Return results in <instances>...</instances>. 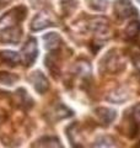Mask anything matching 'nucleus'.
<instances>
[{
  "label": "nucleus",
  "mask_w": 140,
  "mask_h": 148,
  "mask_svg": "<svg viewBox=\"0 0 140 148\" xmlns=\"http://www.w3.org/2000/svg\"><path fill=\"white\" fill-rule=\"evenodd\" d=\"M97 115L101 119V121L108 125L109 122H112L116 117V111L113 110H109V109H99L97 110Z\"/></svg>",
  "instance_id": "obj_9"
},
{
  "label": "nucleus",
  "mask_w": 140,
  "mask_h": 148,
  "mask_svg": "<svg viewBox=\"0 0 140 148\" xmlns=\"http://www.w3.org/2000/svg\"><path fill=\"white\" fill-rule=\"evenodd\" d=\"M43 41H44L46 48L49 49V51H55L60 46V42H62L60 37L57 34H47V35H44Z\"/></svg>",
  "instance_id": "obj_7"
},
{
  "label": "nucleus",
  "mask_w": 140,
  "mask_h": 148,
  "mask_svg": "<svg viewBox=\"0 0 140 148\" xmlns=\"http://www.w3.org/2000/svg\"><path fill=\"white\" fill-rule=\"evenodd\" d=\"M50 24H52V21H50L49 16L47 15V14L41 12L33 18L31 27H32L33 31H38V30L44 29V27H47V26H50Z\"/></svg>",
  "instance_id": "obj_5"
},
{
  "label": "nucleus",
  "mask_w": 140,
  "mask_h": 148,
  "mask_svg": "<svg viewBox=\"0 0 140 148\" xmlns=\"http://www.w3.org/2000/svg\"><path fill=\"white\" fill-rule=\"evenodd\" d=\"M10 1H11V0H0V9H1L3 6H5L6 4H9Z\"/></svg>",
  "instance_id": "obj_12"
},
{
  "label": "nucleus",
  "mask_w": 140,
  "mask_h": 148,
  "mask_svg": "<svg viewBox=\"0 0 140 148\" xmlns=\"http://www.w3.org/2000/svg\"><path fill=\"white\" fill-rule=\"evenodd\" d=\"M92 148H117L116 142L111 137H101L95 142Z\"/></svg>",
  "instance_id": "obj_10"
},
{
  "label": "nucleus",
  "mask_w": 140,
  "mask_h": 148,
  "mask_svg": "<svg viewBox=\"0 0 140 148\" xmlns=\"http://www.w3.org/2000/svg\"><path fill=\"white\" fill-rule=\"evenodd\" d=\"M17 80H18L17 75H14V74L6 73V72H0V83H4L6 85H11Z\"/></svg>",
  "instance_id": "obj_11"
},
{
  "label": "nucleus",
  "mask_w": 140,
  "mask_h": 148,
  "mask_svg": "<svg viewBox=\"0 0 140 148\" xmlns=\"http://www.w3.org/2000/svg\"><path fill=\"white\" fill-rule=\"evenodd\" d=\"M26 12L27 10L25 6H17L0 17V34L12 29V27L20 26L21 21L26 17Z\"/></svg>",
  "instance_id": "obj_1"
},
{
  "label": "nucleus",
  "mask_w": 140,
  "mask_h": 148,
  "mask_svg": "<svg viewBox=\"0 0 140 148\" xmlns=\"http://www.w3.org/2000/svg\"><path fill=\"white\" fill-rule=\"evenodd\" d=\"M0 57L4 62L9 63L10 66H15L20 62V54L17 52H14V51H3V52H0Z\"/></svg>",
  "instance_id": "obj_8"
},
{
  "label": "nucleus",
  "mask_w": 140,
  "mask_h": 148,
  "mask_svg": "<svg viewBox=\"0 0 140 148\" xmlns=\"http://www.w3.org/2000/svg\"><path fill=\"white\" fill-rule=\"evenodd\" d=\"M37 56H38V48L35 38H29L22 48V57L26 67H30L35 63Z\"/></svg>",
  "instance_id": "obj_2"
},
{
  "label": "nucleus",
  "mask_w": 140,
  "mask_h": 148,
  "mask_svg": "<svg viewBox=\"0 0 140 148\" xmlns=\"http://www.w3.org/2000/svg\"><path fill=\"white\" fill-rule=\"evenodd\" d=\"M30 82L32 83V85L35 86V89L39 92V94H43L48 89V80L47 78L42 74L41 72H35L30 75Z\"/></svg>",
  "instance_id": "obj_3"
},
{
  "label": "nucleus",
  "mask_w": 140,
  "mask_h": 148,
  "mask_svg": "<svg viewBox=\"0 0 140 148\" xmlns=\"http://www.w3.org/2000/svg\"><path fill=\"white\" fill-rule=\"evenodd\" d=\"M33 148H63V146L55 137H44L37 141Z\"/></svg>",
  "instance_id": "obj_6"
},
{
  "label": "nucleus",
  "mask_w": 140,
  "mask_h": 148,
  "mask_svg": "<svg viewBox=\"0 0 140 148\" xmlns=\"http://www.w3.org/2000/svg\"><path fill=\"white\" fill-rule=\"evenodd\" d=\"M21 35H22L21 27L16 26V27H12L10 30L4 31L3 34H0V38L6 43H17L21 38Z\"/></svg>",
  "instance_id": "obj_4"
}]
</instances>
